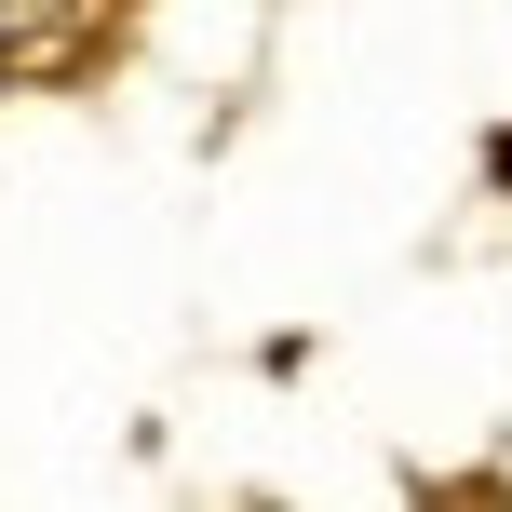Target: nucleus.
<instances>
[{
  "label": "nucleus",
  "mask_w": 512,
  "mask_h": 512,
  "mask_svg": "<svg viewBox=\"0 0 512 512\" xmlns=\"http://www.w3.org/2000/svg\"><path fill=\"white\" fill-rule=\"evenodd\" d=\"M68 14H81V0H0V54H41Z\"/></svg>",
  "instance_id": "nucleus-1"
},
{
  "label": "nucleus",
  "mask_w": 512,
  "mask_h": 512,
  "mask_svg": "<svg viewBox=\"0 0 512 512\" xmlns=\"http://www.w3.org/2000/svg\"><path fill=\"white\" fill-rule=\"evenodd\" d=\"M0 81H14V54H0Z\"/></svg>",
  "instance_id": "nucleus-2"
}]
</instances>
